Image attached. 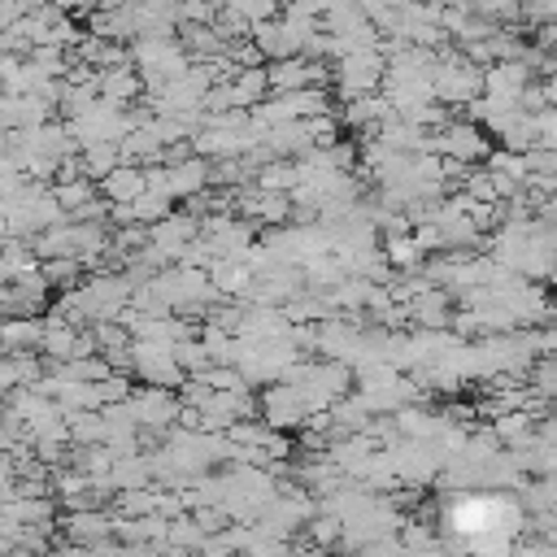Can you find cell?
<instances>
[{
    "mask_svg": "<svg viewBox=\"0 0 557 557\" xmlns=\"http://www.w3.org/2000/svg\"><path fill=\"white\" fill-rule=\"evenodd\" d=\"M44 335H48V322H39V318H9L4 322V357H22V352L44 348Z\"/></svg>",
    "mask_w": 557,
    "mask_h": 557,
    "instance_id": "10",
    "label": "cell"
},
{
    "mask_svg": "<svg viewBox=\"0 0 557 557\" xmlns=\"http://www.w3.org/2000/svg\"><path fill=\"white\" fill-rule=\"evenodd\" d=\"M39 270H44V278H48L52 287H61V283H74V278H78V270H83V261H70V257H57V261H44Z\"/></svg>",
    "mask_w": 557,
    "mask_h": 557,
    "instance_id": "14",
    "label": "cell"
},
{
    "mask_svg": "<svg viewBox=\"0 0 557 557\" xmlns=\"http://www.w3.org/2000/svg\"><path fill=\"white\" fill-rule=\"evenodd\" d=\"M292 196H274V191H248V196H239V209H244V218H257V222H287L292 218Z\"/></svg>",
    "mask_w": 557,
    "mask_h": 557,
    "instance_id": "11",
    "label": "cell"
},
{
    "mask_svg": "<svg viewBox=\"0 0 557 557\" xmlns=\"http://www.w3.org/2000/svg\"><path fill=\"white\" fill-rule=\"evenodd\" d=\"M431 91H435V100H440L444 109H448V104H474V100L487 96V70L444 48V52H440V65H435V74H431Z\"/></svg>",
    "mask_w": 557,
    "mask_h": 557,
    "instance_id": "1",
    "label": "cell"
},
{
    "mask_svg": "<svg viewBox=\"0 0 557 557\" xmlns=\"http://www.w3.org/2000/svg\"><path fill=\"white\" fill-rule=\"evenodd\" d=\"M383 257H387V265H396V270H418L422 265V244L413 239V235H400V239H383Z\"/></svg>",
    "mask_w": 557,
    "mask_h": 557,
    "instance_id": "12",
    "label": "cell"
},
{
    "mask_svg": "<svg viewBox=\"0 0 557 557\" xmlns=\"http://www.w3.org/2000/svg\"><path fill=\"white\" fill-rule=\"evenodd\" d=\"M431 152L444 157V161H461V165H474V161L492 157L487 131L479 122H470V117H453L444 131H435L431 135Z\"/></svg>",
    "mask_w": 557,
    "mask_h": 557,
    "instance_id": "3",
    "label": "cell"
},
{
    "mask_svg": "<svg viewBox=\"0 0 557 557\" xmlns=\"http://www.w3.org/2000/svg\"><path fill=\"white\" fill-rule=\"evenodd\" d=\"M409 313H413V322L422 326V331H448V313H453V296H448V287H426L413 305H409Z\"/></svg>",
    "mask_w": 557,
    "mask_h": 557,
    "instance_id": "9",
    "label": "cell"
},
{
    "mask_svg": "<svg viewBox=\"0 0 557 557\" xmlns=\"http://www.w3.org/2000/svg\"><path fill=\"white\" fill-rule=\"evenodd\" d=\"M383 78H387V57H383V48L348 52L344 61H335V74H331V83H335V91H339L344 100L379 96Z\"/></svg>",
    "mask_w": 557,
    "mask_h": 557,
    "instance_id": "2",
    "label": "cell"
},
{
    "mask_svg": "<svg viewBox=\"0 0 557 557\" xmlns=\"http://www.w3.org/2000/svg\"><path fill=\"white\" fill-rule=\"evenodd\" d=\"M257 418H265V426L292 431V426H305V422L313 418V409H309L300 383L283 379V383H270V387L261 392V413H257Z\"/></svg>",
    "mask_w": 557,
    "mask_h": 557,
    "instance_id": "4",
    "label": "cell"
},
{
    "mask_svg": "<svg viewBox=\"0 0 557 557\" xmlns=\"http://www.w3.org/2000/svg\"><path fill=\"white\" fill-rule=\"evenodd\" d=\"M48 287L52 283L44 278V270H30V274L4 283V309H9V318H35V309L48 300Z\"/></svg>",
    "mask_w": 557,
    "mask_h": 557,
    "instance_id": "6",
    "label": "cell"
},
{
    "mask_svg": "<svg viewBox=\"0 0 557 557\" xmlns=\"http://www.w3.org/2000/svg\"><path fill=\"white\" fill-rule=\"evenodd\" d=\"M100 196H104L113 209L135 205L139 196H148V170H144V165H117L109 178H100Z\"/></svg>",
    "mask_w": 557,
    "mask_h": 557,
    "instance_id": "7",
    "label": "cell"
},
{
    "mask_svg": "<svg viewBox=\"0 0 557 557\" xmlns=\"http://www.w3.org/2000/svg\"><path fill=\"white\" fill-rule=\"evenodd\" d=\"M65 544H83V548H104V540L117 535V518H109L104 509H78L61 518Z\"/></svg>",
    "mask_w": 557,
    "mask_h": 557,
    "instance_id": "5",
    "label": "cell"
},
{
    "mask_svg": "<svg viewBox=\"0 0 557 557\" xmlns=\"http://www.w3.org/2000/svg\"><path fill=\"white\" fill-rule=\"evenodd\" d=\"M96 87H100V100H109V104H131V100H139L144 96V74L135 70V65H122V70H104L100 78H96Z\"/></svg>",
    "mask_w": 557,
    "mask_h": 557,
    "instance_id": "8",
    "label": "cell"
},
{
    "mask_svg": "<svg viewBox=\"0 0 557 557\" xmlns=\"http://www.w3.org/2000/svg\"><path fill=\"white\" fill-rule=\"evenodd\" d=\"M309 540H313V548H331V544H344V522H339L335 513H318V518L309 522Z\"/></svg>",
    "mask_w": 557,
    "mask_h": 557,
    "instance_id": "13",
    "label": "cell"
}]
</instances>
